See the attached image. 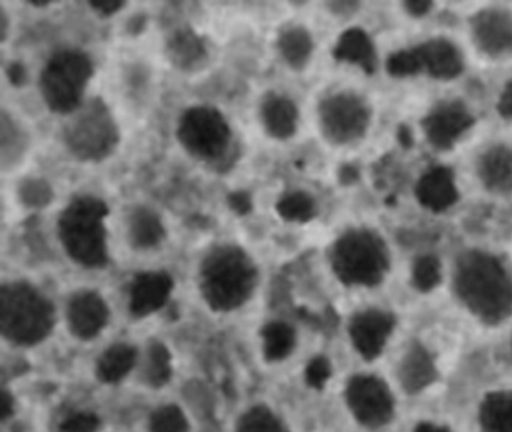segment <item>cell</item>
<instances>
[{"label":"cell","instance_id":"cell-37","mask_svg":"<svg viewBox=\"0 0 512 432\" xmlns=\"http://www.w3.org/2000/svg\"><path fill=\"white\" fill-rule=\"evenodd\" d=\"M323 6L326 11H329V14L337 15V17H349L359 9L358 2H328Z\"/></svg>","mask_w":512,"mask_h":432},{"label":"cell","instance_id":"cell-2","mask_svg":"<svg viewBox=\"0 0 512 432\" xmlns=\"http://www.w3.org/2000/svg\"><path fill=\"white\" fill-rule=\"evenodd\" d=\"M167 74L157 41L133 39L104 54L100 89L133 129L160 107Z\"/></svg>","mask_w":512,"mask_h":432},{"label":"cell","instance_id":"cell-6","mask_svg":"<svg viewBox=\"0 0 512 432\" xmlns=\"http://www.w3.org/2000/svg\"><path fill=\"white\" fill-rule=\"evenodd\" d=\"M170 135L178 152L208 173H226L242 153L241 128L217 102L191 101L179 107Z\"/></svg>","mask_w":512,"mask_h":432},{"label":"cell","instance_id":"cell-3","mask_svg":"<svg viewBox=\"0 0 512 432\" xmlns=\"http://www.w3.org/2000/svg\"><path fill=\"white\" fill-rule=\"evenodd\" d=\"M113 198L97 188L68 191L43 218L47 240L71 263L88 270L104 269L113 260L110 213Z\"/></svg>","mask_w":512,"mask_h":432},{"label":"cell","instance_id":"cell-1","mask_svg":"<svg viewBox=\"0 0 512 432\" xmlns=\"http://www.w3.org/2000/svg\"><path fill=\"white\" fill-rule=\"evenodd\" d=\"M104 56L79 38L55 39L28 72L29 104L52 125L85 104L100 89Z\"/></svg>","mask_w":512,"mask_h":432},{"label":"cell","instance_id":"cell-20","mask_svg":"<svg viewBox=\"0 0 512 432\" xmlns=\"http://www.w3.org/2000/svg\"><path fill=\"white\" fill-rule=\"evenodd\" d=\"M470 432H512V381H494L470 402Z\"/></svg>","mask_w":512,"mask_h":432},{"label":"cell","instance_id":"cell-34","mask_svg":"<svg viewBox=\"0 0 512 432\" xmlns=\"http://www.w3.org/2000/svg\"><path fill=\"white\" fill-rule=\"evenodd\" d=\"M436 258L427 255L415 264V279L421 287H433L440 279V266Z\"/></svg>","mask_w":512,"mask_h":432},{"label":"cell","instance_id":"cell-23","mask_svg":"<svg viewBox=\"0 0 512 432\" xmlns=\"http://www.w3.org/2000/svg\"><path fill=\"white\" fill-rule=\"evenodd\" d=\"M70 332L82 341L97 338L110 320V308L100 291L82 288L71 294L65 309Z\"/></svg>","mask_w":512,"mask_h":432},{"label":"cell","instance_id":"cell-26","mask_svg":"<svg viewBox=\"0 0 512 432\" xmlns=\"http://www.w3.org/2000/svg\"><path fill=\"white\" fill-rule=\"evenodd\" d=\"M170 288L172 284L169 276L161 273H143L134 282L131 291V311L136 315L151 314L166 302Z\"/></svg>","mask_w":512,"mask_h":432},{"label":"cell","instance_id":"cell-15","mask_svg":"<svg viewBox=\"0 0 512 432\" xmlns=\"http://www.w3.org/2000/svg\"><path fill=\"white\" fill-rule=\"evenodd\" d=\"M268 47L278 77L298 80L307 75L316 62L319 38L307 20L281 18L272 27Z\"/></svg>","mask_w":512,"mask_h":432},{"label":"cell","instance_id":"cell-40","mask_svg":"<svg viewBox=\"0 0 512 432\" xmlns=\"http://www.w3.org/2000/svg\"><path fill=\"white\" fill-rule=\"evenodd\" d=\"M14 399L11 393L4 390L2 393V402H0V413H2V420H7L8 417L13 416Z\"/></svg>","mask_w":512,"mask_h":432},{"label":"cell","instance_id":"cell-28","mask_svg":"<svg viewBox=\"0 0 512 432\" xmlns=\"http://www.w3.org/2000/svg\"><path fill=\"white\" fill-rule=\"evenodd\" d=\"M136 348L127 344H116L107 348L98 360L97 374L104 383L124 380L136 365Z\"/></svg>","mask_w":512,"mask_h":432},{"label":"cell","instance_id":"cell-33","mask_svg":"<svg viewBox=\"0 0 512 432\" xmlns=\"http://www.w3.org/2000/svg\"><path fill=\"white\" fill-rule=\"evenodd\" d=\"M151 432H188L187 417L178 405H163L152 413Z\"/></svg>","mask_w":512,"mask_h":432},{"label":"cell","instance_id":"cell-4","mask_svg":"<svg viewBox=\"0 0 512 432\" xmlns=\"http://www.w3.org/2000/svg\"><path fill=\"white\" fill-rule=\"evenodd\" d=\"M449 291L458 308L484 327L512 320V269L485 249L460 252L449 273Z\"/></svg>","mask_w":512,"mask_h":432},{"label":"cell","instance_id":"cell-21","mask_svg":"<svg viewBox=\"0 0 512 432\" xmlns=\"http://www.w3.org/2000/svg\"><path fill=\"white\" fill-rule=\"evenodd\" d=\"M470 39L476 50L488 59L512 54V12L502 6H485L469 20Z\"/></svg>","mask_w":512,"mask_h":432},{"label":"cell","instance_id":"cell-38","mask_svg":"<svg viewBox=\"0 0 512 432\" xmlns=\"http://www.w3.org/2000/svg\"><path fill=\"white\" fill-rule=\"evenodd\" d=\"M433 3L424 2V0H415V2H406L403 5V8L406 9L407 14L412 15V17H425V15L430 14L431 9H433Z\"/></svg>","mask_w":512,"mask_h":432},{"label":"cell","instance_id":"cell-36","mask_svg":"<svg viewBox=\"0 0 512 432\" xmlns=\"http://www.w3.org/2000/svg\"><path fill=\"white\" fill-rule=\"evenodd\" d=\"M496 108L503 119L512 120V78H509L500 90Z\"/></svg>","mask_w":512,"mask_h":432},{"label":"cell","instance_id":"cell-14","mask_svg":"<svg viewBox=\"0 0 512 432\" xmlns=\"http://www.w3.org/2000/svg\"><path fill=\"white\" fill-rule=\"evenodd\" d=\"M251 129L274 147L293 143L307 125V107L287 86L286 78L262 84L251 98Z\"/></svg>","mask_w":512,"mask_h":432},{"label":"cell","instance_id":"cell-27","mask_svg":"<svg viewBox=\"0 0 512 432\" xmlns=\"http://www.w3.org/2000/svg\"><path fill=\"white\" fill-rule=\"evenodd\" d=\"M337 56L344 62L361 66L365 71L373 72L377 65L376 48L367 33L359 29H350L341 35L337 45Z\"/></svg>","mask_w":512,"mask_h":432},{"label":"cell","instance_id":"cell-11","mask_svg":"<svg viewBox=\"0 0 512 432\" xmlns=\"http://www.w3.org/2000/svg\"><path fill=\"white\" fill-rule=\"evenodd\" d=\"M373 105L350 87H329L317 93L307 107V123L316 137L331 149L361 143L373 125Z\"/></svg>","mask_w":512,"mask_h":432},{"label":"cell","instance_id":"cell-7","mask_svg":"<svg viewBox=\"0 0 512 432\" xmlns=\"http://www.w3.org/2000/svg\"><path fill=\"white\" fill-rule=\"evenodd\" d=\"M260 284V264L241 237H212L197 260V287L214 312L229 314L250 302Z\"/></svg>","mask_w":512,"mask_h":432},{"label":"cell","instance_id":"cell-29","mask_svg":"<svg viewBox=\"0 0 512 432\" xmlns=\"http://www.w3.org/2000/svg\"><path fill=\"white\" fill-rule=\"evenodd\" d=\"M23 12L19 3L0 2V47H2V56L13 57L17 50V42L20 41V32H22Z\"/></svg>","mask_w":512,"mask_h":432},{"label":"cell","instance_id":"cell-19","mask_svg":"<svg viewBox=\"0 0 512 432\" xmlns=\"http://www.w3.org/2000/svg\"><path fill=\"white\" fill-rule=\"evenodd\" d=\"M157 45L169 74H199L211 59L205 35H200L188 23H178V26L170 27L157 39Z\"/></svg>","mask_w":512,"mask_h":432},{"label":"cell","instance_id":"cell-13","mask_svg":"<svg viewBox=\"0 0 512 432\" xmlns=\"http://www.w3.org/2000/svg\"><path fill=\"white\" fill-rule=\"evenodd\" d=\"M31 104L4 92L0 104V176L2 183L11 182L37 167L47 135L41 126L40 114Z\"/></svg>","mask_w":512,"mask_h":432},{"label":"cell","instance_id":"cell-39","mask_svg":"<svg viewBox=\"0 0 512 432\" xmlns=\"http://www.w3.org/2000/svg\"><path fill=\"white\" fill-rule=\"evenodd\" d=\"M325 372L326 368L323 360H313L307 371L308 380H310L311 384L322 383L325 380Z\"/></svg>","mask_w":512,"mask_h":432},{"label":"cell","instance_id":"cell-17","mask_svg":"<svg viewBox=\"0 0 512 432\" xmlns=\"http://www.w3.org/2000/svg\"><path fill=\"white\" fill-rule=\"evenodd\" d=\"M385 369L407 402L430 395L443 383L439 357L419 339L404 344Z\"/></svg>","mask_w":512,"mask_h":432},{"label":"cell","instance_id":"cell-5","mask_svg":"<svg viewBox=\"0 0 512 432\" xmlns=\"http://www.w3.org/2000/svg\"><path fill=\"white\" fill-rule=\"evenodd\" d=\"M56 152L68 164L97 170L121 152L130 126L115 105L98 89L74 113L52 125Z\"/></svg>","mask_w":512,"mask_h":432},{"label":"cell","instance_id":"cell-30","mask_svg":"<svg viewBox=\"0 0 512 432\" xmlns=\"http://www.w3.org/2000/svg\"><path fill=\"white\" fill-rule=\"evenodd\" d=\"M295 330L286 323L269 324L263 333L265 354L269 360H283L295 347Z\"/></svg>","mask_w":512,"mask_h":432},{"label":"cell","instance_id":"cell-31","mask_svg":"<svg viewBox=\"0 0 512 432\" xmlns=\"http://www.w3.org/2000/svg\"><path fill=\"white\" fill-rule=\"evenodd\" d=\"M172 377V360L163 344L155 342L149 348L145 362V380L149 386L161 387Z\"/></svg>","mask_w":512,"mask_h":432},{"label":"cell","instance_id":"cell-25","mask_svg":"<svg viewBox=\"0 0 512 432\" xmlns=\"http://www.w3.org/2000/svg\"><path fill=\"white\" fill-rule=\"evenodd\" d=\"M415 194L422 206L433 212H445L458 200L454 174L449 168H431L419 179Z\"/></svg>","mask_w":512,"mask_h":432},{"label":"cell","instance_id":"cell-12","mask_svg":"<svg viewBox=\"0 0 512 432\" xmlns=\"http://www.w3.org/2000/svg\"><path fill=\"white\" fill-rule=\"evenodd\" d=\"M56 306L28 279H11L0 288V330L7 341L32 347L55 329Z\"/></svg>","mask_w":512,"mask_h":432},{"label":"cell","instance_id":"cell-10","mask_svg":"<svg viewBox=\"0 0 512 432\" xmlns=\"http://www.w3.org/2000/svg\"><path fill=\"white\" fill-rule=\"evenodd\" d=\"M328 264L334 278L344 287L376 290L391 273L392 257L385 240L376 231L352 227L332 240Z\"/></svg>","mask_w":512,"mask_h":432},{"label":"cell","instance_id":"cell-32","mask_svg":"<svg viewBox=\"0 0 512 432\" xmlns=\"http://www.w3.org/2000/svg\"><path fill=\"white\" fill-rule=\"evenodd\" d=\"M236 432H287V429L268 407L259 405L242 414Z\"/></svg>","mask_w":512,"mask_h":432},{"label":"cell","instance_id":"cell-16","mask_svg":"<svg viewBox=\"0 0 512 432\" xmlns=\"http://www.w3.org/2000/svg\"><path fill=\"white\" fill-rule=\"evenodd\" d=\"M386 66L394 77L425 74L433 80L452 81L463 74L464 56L451 39L433 36L415 47L392 54Z\"/></svg>","mask_w":512,"mask_h":432},{"label":"cell","instance_id":"cell-24","mask_svg":"<svg viewBox=\"0 0 512 432\" xmlns=\"http://www.w3.org/2000/svg\"><path fill=\"white\" fill-rule=\"evenodd\" d=\"M475 171L485 191L496 195H512L511 144L488 146L476 159Z\"/></svg>","mask_w":512,"mask_h":432},{"label":"cell","instance_id":"cell-22","mask_svg":"<svg viewBox=\"0 0 512 432\" xmlns=\"http://www.w3.org/2000/svg\"><path fill=\"white\" fill-rule=\"evenodd\" d=\"M475 125V117L463 101H443L422 119V131L428 143L440 152L452 149Z\"/></svg>","mask_w":512,"mask_h":432},{"label":"cell","instance_id":"cell-8","mask_svg":"<svg viewBox=\"0 0 512 432\" xmlns=\"http://www.w3.org/2000/svg\"><path fill=\"white\" fill-rule=\"evenodd\" d=\"M181 239L179 221L172 210L148 194L113 198L110 213L112 255L160 257Z\"/></svg>","mask_w":512,"mask_h":432},{"label":"cell","instance_id":"cell-35","mask_svg":"<svg viewBox=\"0 0 512 432\" xmlns=\"http://www.w3.org/2000/svg\"><path fill=\"white\" fill-rule=\"evenodd\" d=\"M100 420L92 413H74L59 426V432H97Z\"/></svg>","mask_w":512,"mask_h":432},{"label":"cell","instance_id":"cell-9","mask_svg":"<svg viewBox=\"0 0 512 432\" xmlns=\"http://www.w3.org/2000/svg\"><path fill=\"white\" fill-rule=\"evenodd\" d=\"M344 408L364 432H392L403 420L407 401L382 366L364 365L344 381Z\"/></svg>","mask_w":512,"mask_h":432},{"label":"cell","instance_id":"cell-18","mask_svg":"<svg viewBox=\"0 0 512 432\" xmlns=\"http://www.w3.org/2000/svg\"><path fill=\"white\" fill-rule=\"evenodd\" d=\"M397 329V315L385 306H365L347 321L350 345L364 365L380 366L391 350Z\"/></svg>","mask_w":512,"mask_h":432}]
</instances>
